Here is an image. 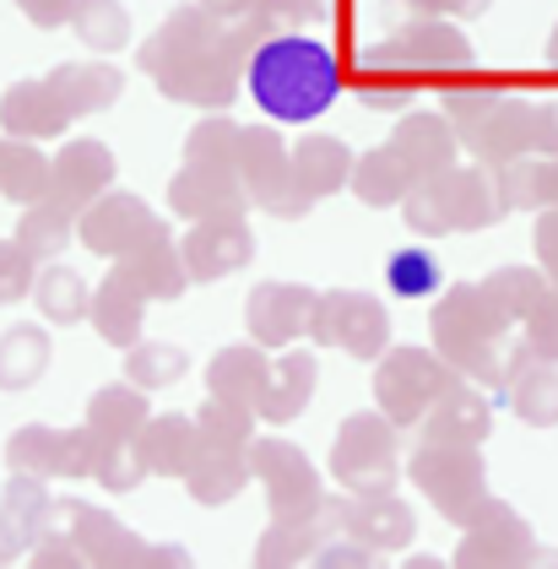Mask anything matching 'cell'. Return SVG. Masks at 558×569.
Returning a JSON list of instances; mask_svg holds the SVG:
<instances>
[{"instance_id":"obj_33","label":"cell","mask_w":558,"mask_h":569,"mask_svg":"<svg viewBox=\"0 0 558 569\" xmlns=\"http://www.w3.org/2000/svg\"><path fill=\"white\" fill-rule=\"evenodd\" d=\"M516 412L531 423H558V375L554 369H531L516 380Z\"/></svg>"},{"instance_id":"obj_28","label":"cell","mask_w":558,"mask_h":569,"mask_svg":"<svg viewBox=\"0 0 558 569\" xmlns=\"http://www.w3.org/2000/svg\"><path fill=\"white\" fill-rule=\"evenodd\" d=\"M66 516H77V526H82V553H98L103 565H141V548L114 521L92 516L87 505H66Z\"/></svg>"},{"instance_id":"obj_11","label":"cell","mask_w":558,"mask_h":569,"mask_svg":"<svg viewBox=\"0 0 558 569\" xmlns=\"http://www.w3.org/2000/svg\"><path fill=\"white\" fill-rule=\"evenodd\" d=\"M245 261H250V233H245V222L217 218V222H207V228H196L190 244H185V271L201 277V282H212L222 271H239Z\"/></svg>"},{"instance_id":"obj_34","label":"cell","mask_w":558,"mask_h":569,"mask_svg":"<svg viewBox=\"0 0 558 569\" xmlns=\"http://www.w3.org/2000/svg\"><path fill=\"white\" fill-rule=\"evenodd\" d=\"M92 429H103L109 439H126L130 429H141V396L136 391L92 396Z\"/></svg>"},{"instance_id":"obj_14","label":"cell","mask_w":558,"mask_h":569,"mask_svg":"<svg viewBox=\"0 0 558 569\" xmlns=\"http://www.w3.org/2000/svg\"><path fill=\"white\" fill-rule=\"evenodd\" d=\"M71 114H66V103L54 98L49 82H22V88H11L0 98V126L6 131H22V136H49L60 131Z\"/></svg>"},{"instance_id":"obj_42","label":"cell","mask_w":558,"mask_h":569,"mask_svg":"<svg viewBox=\"0 0 558 569\" xmlns=\"http://www.w3.org/2000/svg\"><path fill=\"white\" fill-rule=\"evenodd\" d=\"M537 250H542V261H548V271L558 277V212H548V218L537 222Z\"/></svg>"},{"instance_id":"obj_25","label":"cell","mask_w":558,"mask_h":569,"mask_svg":"<svg viewBox=\"0 0 558 569\" xmlns=\"http://www.w3.org/2000/svg\"><path fill=\"white\" fill-rule=\"evenodd\" d=\"M315 386V358L309 352H293V358H282L277 363V386H271V375H266V391H260V412L271 418V423H282V418H293L303 407V396Z\"/></svg>"},{"instance_id":"obj_38","label":"cell","mask_w":558,"mask_h":569,"mask_svg":"<svg viewBox=\"0 0 558 569\" xmlns=\"http://www.w3.org/2000/svg\"><path fill=\"white\" fill-rule=\"evenodd\" d=\"M33 282V250L17 239V244H0V305L22 299Z\"/></svg>"},{"instance_id":"obj_22","label":"cell","mask_w":558,"mask_h":569,"mask_svg":"<svg viewBox=\"0 0 558 569\" xmlns=\"http://www.w3.org/2000/svg\"><path fill=\"white\" fill-rule=\"evenodd\" d=\"M482 435H488V407L472 391H456L450 386L429 418V439L434 445H477Z\"/></svg>"},{"instance_id":"obj_1","label":"cell","mask_w":558,"mask_h":569,"mask_svg":"<svg viewBox=\"0 0 558 569\" xmlns=\"http://www.w3.org/2000/svg\"><path fill=\"white\" fill-rule=\"evenodd\" d=\"M337 92H342V71H337V54L326 39L277 33L250 54V98L282 126L320 120L337 103Z\"/></svg>"},{"instance_id":"obj_45","label":"cell","mask_w":558,"mask_h":569,"mask_svg":"<svg viewBox=\"0 0 558 569\" xmlns=\"http://www.w3.org/2000/svg\"><path fill=\"white\" fill-rule=\"evenodd\" d=\"M542 201H548V207H558V163H554V169H542Z\"/></svg>"},{"instance_id":"obj_3","label":"cell","mask_w":558,"mask_h":569,"mask_svg":"<svg viewBox=\"0 0 558 569\" xmlns=\"http://www.w3.org/2000/svg\"><path fill=\"white\" fill-rule=\"evenodd\" d=\"M412 478L424 482L434 493V505L450 516V521H477V510H482V478H477V461L472 450H461V445H429L418 461H412Z\"/></svg>"},{"instance_id":"obj_32","label":"cell","mask_w":558,"mask_h":569,"mask_svg":"<svg viewBox=\"0 0 558 569\" xmlns=\"http://www.w3.org/2000/svg\"><path fill=\"white\" fill-rule=\"evenodd\" d=\"M71 239V201H43L22 222V244L33 256H60V244Z\"/></svg>"},{"instance_id":"obj_36","label":"cell","mask_w":558,"mask_h":569,"mask_svg":"<svg viewBox=\"0 0 558 569\" xmlns=\"http://www.w3.org/2000/svg\"><path fill=\"white\" fill-rule=\"evenodd\" d=\"M11 467L17 472H49V467H66V439H49L43 429H28L22 439H11Z\"/></svg>"},{"instance_id":"obj_30","label":"cell","mask_w":558,"mask_h":569,"mask_svg":"<svg viewBox=\"0 0 558 569\" xmlns=\"http://www.w3.org/2000/svg\"><path fill=\"white\" fill-rule=\"evenodd\" d=\"M39 309L54 320V326L82 320V315H87V282L77 277V271H66V266L43 271V277H39Z\"/></svg>"},{"instance_id":"obj_23","label":"cell","mask_w":558,"mask_h":569,"mask_svg":"<svg viewBox=\"0 0 558 569\" xmlns=\"http://www.w3.org/2000/svg\"><path fill=\"white\" fill-rule=\"evenodd\" d=\"M49 363V342L33 326H11L0 337V391H28Z\"/></svg>"},{"instance_id":"obj_26","label":"cell","mask_w":558,"mask_h":569,"mask_svg":"<svg viewBox=\"0 0 558 569\" xmlns=\"http://www.w3.org/2000/svg\"><path fill=\"white\" fill-rule=\"evenodd\" d=\"M396 147L412 158V169H418L424 179L450 169V131H445V120H439V114H418V120H407V126L396 131Z\"/></svg>"},{"instance_id":"obj_27","label":"cell","mask_w":558,"mask_h":569,"mask_svg":"<svg viewBox=\"0 0 558 569\" xmlns=\"http://www.w3.org/2000/svg\"><path fill=\"white\" fill-rule=\"evenodd\" d=\"M0 190L17 201H39L54 190V169L28 147H0Z\"/></svg>"},{"instance_id":"obj_31","label":"cell","mask_w":558,"mask_h":569,"mask_svg":"<svg viewBox=\"0 0 558 569\" xmlns=\"http://www.w3.org/2000/svg\"><path fill=\"white\" fill-rule=\"evenodd\" d=\"M71 22H77L82 44H92V49H120L130 39V22L114 0H77V17Z\"/></svg>"},{"instance_id":"obj_7","label":"cell","mask_w":558,"mask_h":569,"mask_svg":"<svg viewBox=\"0 0 558 569\" xmlns=\"http://www.w3.org/2000/svg\"><path fill=\"white\" fill-rule=\"evenodd\" d=\"M256 472L266 478V493H271L277 516L303 521L299 510H315V499H320V493H315V472H309V461H303L293 445H260Z\"/></svg>"},{"instance_id":"obj_21","label":"cell","mask_w":558,"mask_h":569,"mask_svg":"<svg viewBox=\"0 0 558 569\" xmlns=\"http://www.w3.org/2000/svg\"><path fill=\"white\" fill-rule=\"evenodd\" d=\"M141 305H147V288H141V277H130L126 266L109 277V288L98 293V326H103V337L109 342H130L136 331H141Z\"/></svg>"},{"instance_id":"obj_35","label":"cell","mask_w":558,"mask_h":569,"mask_svg":"<svg viewBox=\"0 0 558 569\" xmlns=\"http://www.w3.org/2000/svg\"><path fill=\"white\" fill-rule=\"evenodd\" d=\"M179 369H185V352L169 348V342H141V352H130V380H136L141 391L169 386Z\"/></svg>"},{"instance_id":"obj_44","label":"cell","mask_w":558,"mask_h":569,"mask_svg":"<svg viewBox=\"0 0 558 569\" xmlns=\"http://www.w3.org/2000/svg\"><path fill=\"white\" fill-rule=\"evenodd\" d=\"M260 0H207V11H228V17H239V11H256Z\"/></svg>"},{"instance_id":"obj_40","label":"cell","mask_w":558,"mask_h":569,"mask_svg":"<svg viewBox=\"0 0 558 569\" xmlns=\"http://www.w3.org/2000/svg\"><path fill=\"white\" fill-rule=\"evenodd\" d=\"M531 147L537 152H558V103L531 109Z\"/></svg>"},{"instance_id":"obj_13","label":"cell","mask_w":558,"mask_h":569,"mask_svg":"<svg viewBox=\"0 0 558 569\" xmlns=\"http://www.w3.org/2000/svg\"><path fill=\"white\" fill-rule=\"evenodd\" d=\"M109 179H114V158H109V147H98V141H77V147H66V158L54 163V196H60V201H71V207H82V201H92Z\"/></svg>"},{"instance_id":"obj_6","label":"cell","mask_w":558,"mask_h":569,"mask_svg":"<svg viewBox=\"0 0 558 569\" xmlns=\"http://www.w3.org/2000/svg\"><path fill=\"white\" fill-rule=\"evenodd\" d=\"M450 391V375H439L424 352H396L380 369V401L390 418H418L424 401H439Z\"/></svg>"},{"instance_id":"obj_17","label":"cell","mask_w":558,"mask_h":569,"mask_svg":"<svg viewBox=\"0 0 558 569\" xmlns=\"http://www.w3.org/2000/svg\"><path fill=\"white\" fill-rule=\"evenodd\" d=\"M412 179H418V169H412V158L390 141V147H380V152H369L363 163H358V196L369 201V207H390V201H401L407 190H412Z\"/></svg>"},{"instance_id":"obj_2","label":"cell","mask_w":558,"mask_h":569,"mask_svg":"<svg viewBox=\"0 0 558 569\" xmlns=\"http://www.w3.org/2000/svg\"><path fill=\"white\" fill-rule=\"evenodd\" d=\"M412 228L445 233V228H482V222L505 218V201L488 196V184L477 174H429V184L412 196Z\"/></svg>"},{"instance_id":"obj_39","label":"cell","mask_w":558,"mask_h":569,"mask_svg":"<svg viewBox=\"0 0 558 569\" xmlns=\"http://www.w3.org/2000/svg\"><path fill=\"white\" fill-rule=\"evenodd\" d=\"M309 553V531H299V521H277V531H266V542H260V565H293Z\"/></svg>"},{"instance_id":"obj_20","label":"cell","mask_w":558,"mask_h":569,"mask_svg":"<svg viewBox=\"0 0 558 569\" xmlns=\"http://www.w3.org/2000/svg\"><path fill=\"white\" fill-rule=\"evenodd\" d=\"M347 531L352 537H369L375 548H401L412 537V510L386 499V493H369V499L347 505Z\"/></svg>"},{"instance_id":"obj_46","label":"cell","mask_w":558,"mask_h":569,"mask_svg":"<svg viewBox=\"0 0 558 569\" xmlns=\"http://www.w3.org/2000/svg\"><path fill=\"white\" fill-rule=\"evenodd\" d=\"M418 6H450V11H482L488 0H418Z\"/></svg>"},{"instance_id":"obj_47","label":"cell","mask_w":558,"mask_h":569,"mask_svg":"<svg viewBox=\"0 0 558 569\" xmlns=\"http://www.w3.org/2000/svg\"><path fill=\"white\" fill-rule=\"evenodd\" d=\"M11 548H17V526H6V531H0V559H11Z\"/></svg>"},{"instance_id":"obj_8","label":"cell","mask_w":558,"mask_h":569,"mask_svg":"<svg viewBox=\"0 0 558 569\" xmlns=\"http://www.w3.org/2000/svg\"><path fill=\"white\" fill-rule=\"evenodd\" d=\"M369 66H472V49L456 28H412V33H396L386 44L369 49Z\"/></svg>"},{"instance_id":"obj_41","label":"cell","mask_w":558,"mask_h":569,"mask_svg":"<svg viewBox=\"0 0 558 569\" xmlns=\"http://www.w3.org/2000/svg\"><path fill=\"white\" fill-rule=\"evenodd\" d=\"M39 28H54V22H71L77 17V0H17Z\"/></svg>"},{"instance_id":"obj_37","label":"cell","mask_w":558,"mask_h":569,"mask_svg":"<svg viewBox=\"0 0 558 569\" xmlns=\"http://www.w3.org/2000/svg\"><path fill=\"white\" fill-rule=\"evenodd\" d=\"M201 423H207V429H201L207 445H217V450H239V445H245V429H250V412L233 407V401L222 407V396H212V407L201 412Z\"/></svg>"},{"instance_id":"obj_12","label":"cell","mask_w":558,"mask_h":569,"mask_svg":"<svg viewBox=\"0 0 558 569\" xmlns=\"http://www.w3.org/2000/svg\"><path fill=\"white\" fill-rule=\"evenodd\" d=\"M531 537L520 531V521L505 505H482L477 510V531L461 548V565H526Z\"/></svg>"},{"instance_id":"obj_15","label":"cell","mask_w":558,"mask_h":569,"mask_svg":"<svg viewBox=\"0 0 558 569\" xmlns=\"http://www.w3.org/2000/svg\"><path fill=\"white\" fill-rule=\"evenodd\" d=\"M169 196H173V212H179V218H228V201H233L228 163H222V169H207V163L185 169V174L173 179Z\"/></svg>"},{"instance_id":"obj_24","label":"cell","mask_w":558,"mask_h":569,"mask_svg":"<svg viewBox=\"0 0 558 569\" xmlns=\"http://www.w3.org/2000/svg\"><path fill=\"white\" fill-rule=\"evenodd\" d=\"M260 391H266V363H260V352L233 348V352H217L212 358V396L233 401V407H250Z\"/></svg>"},{"instance_id":"obj_10","label":"cell","mask_w":558,"mask_h":569,"mask_svg":"<svg viewBox=\"0 0 558 569\" xmlns=\"http://www.w3.org/2000/svg\"><path fill=\"white\" fill-rule=\"evenodd\" d=\"M315 326V293H303L293 282H266L250 299V331L260 342H288Z\"/></svg>"},{"instance_id":"obj_18","label":"cell","mask_w":558,"mask_h":569,"mask_svg":"<svg viewBox=\"0 0 558 569\" xmlns=\"http://www.w3.org/2000/svg\"><path fill=\"white\" fill-rule=\"evenodd\" d=\"M49 88L66 103V114H92V109L120 98V71H109V66H60L49 77Z\"/></svg>"},{"instance_id":"obj_43","label":"cell","mask_w":558,"mask_h":569,"mask_svg":"<svg viewBox=\"0 0 558 569\" xmlns=\"http://www.w3.org/2000/svg\"><path fill=\"white\" fill-rule=\"evenodd\" d=\"M77 553L82 548H71V542H39V565H82Z\"/></svg>"},{"instance_id":"obj_29","label":"cell","mask_w":558,"mask_h":569,"mask_svg":"<svg viewBox=\"0 0 558 569\" xmlns=\"http://www.w3.org/2000/svg\"><path fill=\"white\" fill-rule=\"evenodd\" d=\"M386 282L396 299H429L434 288L445 282V271H439L429 250H396L386 261Z\"/></svg>"},{"instance_id":"obj_19","label":"cell","mask_w":558,"mask_h":569,"mask_svg":"<svg viewBox=\"0 0 558 569\" xmlns=\"http://www.w3.org/2000/svg\"><path fill=\"white\" fill-rule=\"evenodd\" d=\"M196 439H201L196 423H185V418H158V423L141 435L136 456H141V467H152V472L185 478V472H190V450H196Z\"/></svg>"},{"instance_id":"obj_4","label":"cell","mask_w":558,"mask_h":569,"mask_svg":"<svg viewBox=\"0 0 558 569\" xmlns=\"http://www.w3.org/2000/svg\"><path fill=\"white\" fill-rule=\"evenodd\" d=\"M309 331L342 342L352 358H380V348H386V315L363 293H326V305H315Z\"/></svg>"},{"instance_id":"obj_16","label":"cell","mask_w":558,"mask_h":569,"mask_svg":"<svg viewBox=\"0 0 558 569\" xmlns=\"http://www.w3.org/2000/svg\"><path fill=\"white\" fill-rule=\"evenodd\" d=\"M293 179H299V196L309 201V196H331V190H342L347 184V147L342 141H331V136H309V141H299V152H293Z\"/></svg>"},{"instance_id":"obj_48","label":"cell","mask_w":558,"mask_h":569,"mask_svg":"<svg viewBox=\"0 0 558 569\" xmlns=\"http://www.w3.org/2000/svg\"><path fill=\"white\" fill-rule=\"evenodd\" d=\"M554 66H558V33H554Z\"/></svg>"},{"instance_id":"obj_9","label":"cell","mask_w":558,"mask_h":569,"mask_svg":"<svg viewBox=\"0 0 558 569\" xmlns=\"http://www.w3.org/2000/svg\"><path fill=\"white\" fill-rule=\"evenodd\" d=\"M141 233L163 239V228L147 218V207H141L136 196H114V201L92 207L82 222V239L92 250H103V256H130V250H141Z\"/></svg>"},{"instance_id":"obj_5","label":"cell","mask_w":558,"mask_h":569,"mask_svg":"<svg viewBox=\"0 0 558 569\" xmlns=\"http://www.w3.org/2000/svg\"><path fill=\"white\" fill-rule=\"evenodd\" d=\"M337 472L363 493L390 488V429L380 418H347L342 445H337Z\"/></svg>"}]
</instances>
